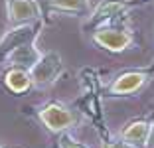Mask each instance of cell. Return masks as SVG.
Wrapping results in <instances>:
<instances>
[{
    "instance_id": "6da1fadb",
    "label": "cell",
    "mask_w": 154,
    "mask_h": 148,
    "mask_svg": "<svg viewBox=\"0 0 154 148\" xmlns=\"http://www.w3.org/2000/svg\"><path fill=\"white\" fill-rule=\"evenodd\" d=\"M63 65H61V57L55 51L42 55L38 59V63L32 67V81L38 85H50L57 79V75L61 73Z\"/></svg>"
},
{
    "instance_id": "7a4b0ae2",
    "label": "cell",
    "mask_w": 154,
    "mask_h": 148,
    "mask_svg": "<svg viewBox=\"0 0 154 148\" xmlns=\"http://www.w3.org/2000/svg\"><path fill=\"white\" fill-rule=\"evenodd\" d=\"M42 121L45 122V126L50 130H65L67 126H71L77 121V117L73 115L71 109L63 107L59 103H51L40 113Z\"/></svg>"
},
{
    "instance_id": "3957f363",
    "label": "cell",
    "mask_w": 154,
    "mask_h": 148,
    "mask_svg": "<svg viewBox=\"0 0 154 148\" xmlns=\"http://www.w3.org/2000/svg\"><path fill=\"white\" fill-rule=\"evenodd\" d=\"M95 42L103 48L111 49V51H121L132 42V38L125 30H107L105 28V30H99L95 34Z\"/></svg>"
},
{
    "instance_id": "277c9868",
    "label": "cell",
    "mask_w": 154,
    "mask_h": 148,
    "mask_svg": "<svg viewBox=\"0 0 154 148\" xmlns=\"http://www.w3.org/2000/svg\"><path fill=\"white\" fill-rule=\"evenodd\" d=\"M8 16L12 22H30L40 16V8H38L36 0H10Z\"/></svg>"
},
{
    "instance_id": "5b68a950",
    "label": "cell",
    "mask_w": 154,
    "mask_h": 148,
    "mask_svg": "<svg viewBox=\"0 0 154 148\" xmlns=\"http://www.w3.org/2000/svg\"><path fill=\"white\" fill-rule=\"evenodd\" d=\"M144 79H146V77L142 75V73H134V71H132V73H125V75H121L113 83L111 91H113V93H121V95L134 93L138 87H142Z\"/></svg>"
},
{
    "instance_id": "8992f818",
    "label": "cell",
    "mask_w": 154,
    "mask_h": 148,
    "mask_svg": "<svg viewBox=\"0 0 154 148\" xmlns=\"http://www.w3.org/2000/svg\"><path fill=\"white\" fill-rule=\"evenodd\" d=\"M40 57H42L40 51H38L36 48H32L30 44L18 45V48H14V51L10 54V59H12L14 63L22 65V67H34Z\"/></svg>"
},
{
    "instance_id": "52a82bcc",
    "label": "cell",
    "mask_w": 154,
    "mask_h": 148,
    "mask_svg": "<svg viewBox=\"0 0 154 148\" xmlns=\"http://www.w3.org/2000/svg\"><path fill=\"white\" fill-rule=\"evenodd\" d=\"M6 85L14 91V93H24L28 87L32 85V75L26 69L14 67L12 71L6 73Z\"/></svg>"
},
{
    "instance_id": "ba28073f",
    "label": "cell",
    "mask_w": 154,
    "mask_h": 148,
    "mask_svg": "<svg viewBox=\"0 0 154 148\" xmlns=\"http://www.w3.org/2000/svg\"><path fill=\"white\" fill-rule=\"evenodd\" d=\"M150 132V125L146 121H134L122 130V138L128 140V142L136 144V142H146Z\"/></svg>"
},
{
    "instance_id": "9c48e42d",
    "label": "cell",
    "mask_w": 154,
    "mask_h": 148,
    "mask_svg": "<svg viewBox=\"0 0 154 148\" xmlns=\"http://www.w3.org/2000/svg\"><path fill=\"white\" fill-rule=\"evenodd\" d=\"M125 8V2H119V0H105L103 4L97 8L95 16H93V20H103V18H111V16H115V14L119 12V10Z\"/></svg>"
},
{
    "instance_id": "30bf717a",
    "label": "cell",
    "mask_w": 154,
    "mask_h": 148,
    "mask_svg": "<svg viewBox=\"0 0 154 148\" xmlns=\"http://www.w3.org/2000/svg\"><path fill=\"white\" fill-rule=\"evenodd\" d=\"M50 6L65 12H83L87 10V0H48Z\"/></svg>"
},
{
    "instance_id": "8fae6325",
    "label": "cell",
    "mask_w": 154,
    "mask_h": 148,
    "mask_svg": "<svg viewBox=\"0 0 154 148\" xmlns=\"http://www.w3.org/2000/svg\"><path fill=\"white\" fill-rule=\"evenodd\" d=\"M30 36H32V32L28 30V28H20V30H16L14 34H10V36L6 38L4 48H18V45H22Z\"/></svg>"
},
{
    "instance_id": "7c38bea8",
    "label": "cell",
    "mask_w": 154,
    "mask_h": 148,
    "mask_svg": "<svg viewBox=\"0 0 154 148\" xmlns=\"http://www.w3.org/2000/svg\"><path fill=\"white\" fill-rule=\"evenodd\" d=\"M59 148H85V146L79 144V142H75L71 136L63 134V136H61V140H59Z\"/></svg>"
},
{
    "instance_id": "4fadbf2b",
    "label": "cell",
    "mask_w": 154,
    "mask_h": 148,
    "mask_svg": "<svg viewBox=\"0 0 154 148\" xmlns=\"http://www.w3.org/2000/svg\"><path fill=\"white\" fill-rule=\"evenodd\" d=\"M105 148H134V144L132 142H125V140H115V142H109V144H105Z\"/></svg>"
},
{
    "instance_id": "5bb4252c",
    "label": "cell",
    "mask_w": 154,
    "mask_h": 148,
    "mask_svg": "<svg viewBox=\"0 0 154 148\" xmlns=\"http://www.w3.org/2000/svg\"><path fill=\"white\" fill-rule=\"evenodd\" d=\"M146 148H154V125H150V132L146 138Z\"/></svg>"
}]
</instances>
